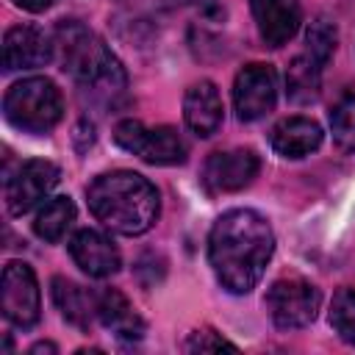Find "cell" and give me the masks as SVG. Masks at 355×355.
I'll use <instances>...</instances> for the list:
<instances>
[{"label":"cell","instance_id":"24","mask_svg":"<svg viewBox=\"0 0 355 355\" xmlns=\"http://www.w3.org/2000/svg\"><path fill=\"white\" fill-rule=\"evenodd\" d=\"M58 0H14V6H19L22 11H31V14H42L47 8H53Z\"/></svg>","mask_w":355,"mask_h":355},{"label":"cell","instance_id":"9","mask_svg":"<svg viewBox=\"0 0 355 355\" xmlns=\"http://www.w3.org/2000/svg\"><path fill=\"white\" fill-rule=\"evenodd\" d=\"M277 103V72L272 64H247L233 83V105L241 122L266 116Z\"/></svg>","mask_w":355,"mask_h":355},{"label":"cell","instance_id":"1","mask_svg":"<svg viewBox=\"0 0 355 355\" xmlns=\"http://www.w3.org/2000/svg\"><path fill=\"white\" fill-rule=\"evenodd\" d=\"M275 252V233L266 216L252 208L225 211L208 233V261L219 286L230 294H250Z\"/></svg>","mask_w":355,"mask_h":355},{"label":"cell","instance_id":"17","mask_svg":"<svg viewBox=\"0 0 355 355\" xmlns=\"http://www.w3.org/2000/svg\"><path fill=\"white\" fill-rule=\"evenodd\" d=\"M50 294H53V302L61 311V316L80 330H86L89 322L97 316V297L67 277H53Z\"/></svg>","mask_w":355,"mask_h":355},{"label":"cell","instance_id":"11","mask_svg":"<svg viewBox=\"0 0 355 355\" xmlns=\"http://www.w3.org/2000/svg\"><path fill=\"white\" fill-rule=\"evenodd\" d=\"M55 53V39L36 25H14L3 36V69H36Z\"/></svg>","mask_w":355,"mask_h":355},{"label":"cell","instance_id":"12","mask_svg":"<svg viewBox=\"0 0 355 355\" xmlns=\"http://www.w3.org/2000/svg\"><path fill=\"white\" fill-rule=\"evenodd\" d=\"M69 255L89 277H111L122 266V255L116 244L105 233L92 227H83L69 239Z\"/></svg>","mask_w":355,"mask_h":355},{"label":"cell","instance_id":"15","mask_svg":"<svg viewBox=\"0 0 355 355\" xmlns=\"http://www.w3.org/2000/svg\"><path fill=\"white\" fill-rule=\"evenodd\" d=\"M322 139H324V133H322L319 122H313L308 116H286L269 130L272 150L283 158H305L319 150Z\"/></svg>","mask_w":355,"mask_h":355},{"label":"cell","instance_id":"2","mask_svg":"<svg viewBox=\"0 0 355 355\" xmlns=\"http://www.w3.org/2000/svg\"><path fill=\"white\" fill-rule=\"evenodd\" d=\"M53 39L61 69L78 83L80 94H89L92 103L114 108L116 100L125 94L128 75L111 47L78 19L58 22Z\"/></svg>","mask_w":355,"mask_h":355},{"label":"cell","instance_id":"22","mask_svg":"<svg viewBox=\"0 0 355 355\" xmlns=\"http://www.w3.org/2000/svg\"><path fill=\"white\" fill-rule=\"evenodd\" d=\"M330 324L347 344H355V288L341 286L330 302Z\"/></svg>","mask_w":355,"mask_h":355},{"label":"cell","instance_id":"3","mask_svg":"<svg viewBox=\"0 0 355 355\" xmlns=\"http://www.w3.org/2000/svg\"><path fill=\"white\" fill-rule=\"evenodd\" d=\"M86 200L94 219L119 236L147 233L161 214L158 189L144 175L130 169L97 175L86 189Z\"/></svg>","mask_w":355,"mask_h":355},{"label":"cell","instance_id":"25","mask_svg":"<svg viewBox=\"0 0 355 355\" xmlns=\"http://www.w3.org/2000/svg\"><path fill=\"white\" fill-rule=\"evenodd\" d=\"M55 349H58L55 344H50V341H42V344L31 347V355H36V352H55Z\"/></svg>","mask_w":355,"mask_h":355},{"label":"cell","instance_id":"4","mask_svg":"<svg viewBox=\"0 0 355 355\" xmlns=\"http://www.w3.org/2000/svg\"><path fill=\"white\" fill-rule=\"evenodd\" d=\"M6 119L25 133H47L64 116L61 89L50 78H25L17 80L3 97Z\"/></svg>","mask_w":355,"mask_h":355},{"label":"cell","instance_id":"18","mask_svg":"<svg viewBox=\"0 0 355 355\" xmlns=\"http://www.w3.org/2000/svg\"><path fill=\"white\" fill-rule=\"evenodd\" d=\"M75 222V202L69 197H47L33 216V233L47 244H58Z\"/></svg>","mask_w":355,"mask_h":355},{"label":"cell","instance_id":"10","mask_svg":"<svg viewBox=\"0 0 355 355\" xmlns=\"http://www.w3.org/2000/svg\"><path fill=\"white\" fill-rule=\"evenodd\" d=\"M261 169V158L250 147L211 153L202 164V183L214 194H230L247 189Z\"/></svg>","mask_w":355,"mask_h":355},{"label":"cell","instance_id":"7","mask_svg":"<svg viewBox=\"0 0 355 355\" xmlns=\"http://www.w3.org/2000/svg\"><path fill=\"white\" fill-rule=\"evenodd\" d=\"M0 311L6 322L19 330H31L42 316V297L36 275L22 261H8L0 277Z\"/></svg>","mask_w":355,"mask_h":355},{"label":"cell","instance_id":"6","mask_svg":"<svg viewBox=\"0 0 355 355\" xmlns=\"http://www.w3.org/2000/svg\"><path fill=\"white\" fill-rule=\"evenodd\" d=\"M263 305L280 330H297L316 319L322 305V291L302 277H280L269 286Z\"/></svg>","mask_w":355,"mask_h":355},{"label":"cell","instance_id":"8","mask_svg":"<svg viewBox=\"0 0 355 355\" xmlns=\"http://www.w3.org/2000/svg\"><path fill=\"white\" fill-rule=\"evenodd\" d=\"M61 172L53 161L44 158H31L25 164H19V169L14 175L6 178V208L11 216H22L31 208H36L39 202H44L50 197V191L55 189Z\"/></svg>","mask_w":355,"mask_h":355},{"label":"cell","instance_id":"21","mask_svg":"<svg viewBox=\"0 0 355 355\" xmlns=\"http://www.w3.org/2000/svg\"><path fill=\"white\" fill-rule=\"evenodd\" d=\"M330 130L341 153H355V94H347L333 105Z\"/></svg>","mask_w":355,"mask_h":355},{"label":"cell","instance_id":"23","mask_svg":"<svg viewBox=\"0 0 355 355\" xmlns=\"http://www.w3.org/2000/svg\"><path fill=\"white\" fill-rule=\"evenodd\" d=\"M183 349H189V352H219V349H233V352H236L239 347H236L233 341L222 338V333H216V330H211V327H202V330L189 333Z\"/></svg>","mask_w":355,"mask_h":355},{"label":"cell","instance_id":"19","mask_svg":"<svg viewBox=\"0 0 355 355\" xmlns=\"http://www.w3.org/2000/svg\"><path fill=\"white\" fill-rule=\"evenodd\" d=\"M322 89V64H316L311 55H297L288 64L286 72V92L294 103H313Z\"/></svg>","mask_w":355,"mask_h":355},{"label":"cell","instance_id":"13","mask_svg":"<svg viewBox=\"0 0 355 355\" xmlns=\"http://www.w3.org/2000/svg\"><path fill=\"white\" fill-rule=\"evenodd\" d=\"M222 111L225 108H222L219 89L211 80H200V83H191L186 89V97H183V119L191 128V133H197L200 139H208V136H214L219 130Z\"/></svg>","mask_w":355,"mask_h":355},{"label":"cell","instance_id":"16","mask_svg":"<svg viewBox=\"0 0 355 355\" xmlns=\"http://www.w3.org/2000/svg\"><path fill=\"white\" fill-rule=\"evenodd\" d=\"M97 297V319L122 341H139L144 336V319L136 313L130 300L119 288H103Z\"/></svg>","mask_w":355,"mask_h":355},{"label":"cell","instance_id":"14","mask_svg":"<svg viewBox=\"0 0 355 355\" xmlns=\"http://www.w3.org/2000/svg\"><path fill=\"white\" fill-rule=\"evenodd\" d=\"M258 33L269 47H283L300 28V8L294 0H250Z\"/></svg>","mask_w":355,"mask_h":355},{"label":"cell","instance_id":"5","mask_svg":"<svg viewBox=\"0 0 355 355\" xmlns=\"http://www.w3.org/2000/svg\"><path fill=\"white\" fill-rule=\"evenodd\" d=\"M114 141L153 166H178L189 155L183 136L172 125L147 128L139 119H122L114 128Z\"/></svg>","mask_w":355,"mask_h":355},{"label":"cell","instance_id":"20","mask_svg":"<svg viewBox=\"0 0 355 355\" xmlns=\"http://www.w3.org/2000/svg\"><path fill=\"white\" fill-rule=\"evenodd\" d=\"M336 42H338V31L327 17H316L308 31H305V55H311L316 64H327L336 53Z\"/></svg>","mask_w":355,"mask_h":355}]
</instances>
